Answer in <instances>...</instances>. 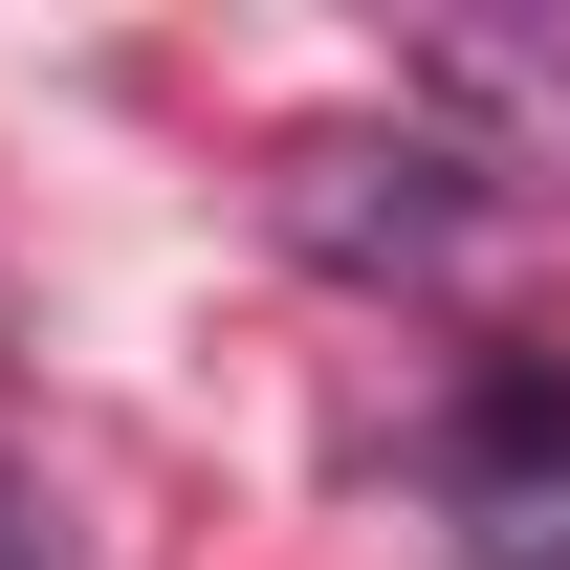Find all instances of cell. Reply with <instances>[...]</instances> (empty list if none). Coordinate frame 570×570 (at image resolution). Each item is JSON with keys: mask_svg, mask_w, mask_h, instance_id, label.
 I'll return each instance as SVG.
<instances>
[{"mask_svg": "<svg viewBox=\"0 0 570 570\" xmlns=\"http://www.w3.org/2000/svg\"><path fill=\"white\" fill-rule=\"evenodd\" d=\"M0 570H45V527H22V483H0Z\"/></svg>", "mask_w": 570, "mask_h": 570, "instance_id": "obj_3", "label": "cell"}, {"mask_svg": "<svg viewBox=\"0 0 570 570\" xmlns=\"http://www.w3.org/2000/svg\"><path fill=\"white\" fill-rule=\"evenodd\" d=\"M461 504H483L504 570H570V395H549V373H483V417H461Z\"/></svg>", "mask_w": 570, "mask_h": 570, "instance_id": "obj_2", "label": "cell"}, {"mask_svg": "<svg viewBox=\"0 0 570 570\" xmlns=\"http://www.w3.org/2000/svg\"><path fill=\"white\" fill-rule=\"evenodd\" d=\"M285 219H307V242H330V264H439V242H461V154L439 132H307L285 154Z\"/></svg>", "mask_w": 570, "mask_h": 570, "instance_id": "obj_1", "label": "cell"}]
</instances>
